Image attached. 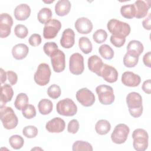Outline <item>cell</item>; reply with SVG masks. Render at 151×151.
I'll list each match as a JSON object with an SVG mask.
<instances>
[{
    "label": "cell",
    "mask_w": 151,
    "mask_h": 151,
    "mask_svg": "<svg viewBox=\"0 0 151 151\" xmlns=\"http://www.w3.org/2000/svg\"><path fill=\"white\" fill-rule=\"evenodd\" d=\"M28 104V97L24 93H19L14 101V106L17 110H22Z\"/></svg>",
    "instance_id": "cell-30"
},
{
    "label": "cell",
    "mask_w": 151,
    "mask_h": 151,
    "mask_svg": "<svg viewBox=\"0 0 151 151\" xmlns=\"http://www.w3.org/2000/svg\"><path fill=\"white\" fill-rule=\"evenodd\" d=\"M9 143L10 146L15 150L20 149L24 144V140L23 137L18 134L11 136L9 139Z\"/></svg>",
    "instance_id": "cell-34"
},
{
    "label": "cell",
    "mask_w": 151,
    "mask_h": 151,
    "mask_svg": "<svg viewBox=\"0 0 151 151\" xmlns=\"http://www.w3.org/2000/svg\"><path fill=\"white\" fill-rule=\"evenodd\" d=\"M0 73H1V84H3L5 82L6 80V73L5 72V71L1 68H0Z\"/></svg>",
    "instance_id": "cell-49"
},
{
    "label": "cell",
    "mask_w": 151,
    "mask_h": 151,
    "mask_svg": "<svg viewBox=\"0 0 151 151\" xmlns=\"http://www.w3.org/2000/svg\"><path fill=\"white\" fill-rule=\"evenodd\" d=\"M80 127L79 122L76 119H73L70 120L68 124L67 130L69 133L72 134H76Z\"/></svg>",
    "instance_id": "cell-42"
},
{
    "label": "cell",
    "mask_w": 151,
    "mask_h": 151,
    "mask_svg": "<svg viewBox=\"0 0 151 151\" xmlns=\"http://www.w3.org/2000/svg\"><path fill=\"white\" fill-rule=\"evenodd\" d=\"M14 96V91L12 87L8 84H5L1 87V106L10 101Z\"/></svg>",
    "instance_id": "cell-22"
},
{
    "label": "cell",
    "mask_w": 151,
    "mask_h": 151,
    "mask_svg": "<svg viewBox=\"0 0 151 151\" xmlns=\"http://www.w3.org/2000/svg\"><path fill=\"white\" fill-rule=\"evenodd\" d=\"M61 28V22L58 19H52L45 24L43 29V36L45 39L54 38Z\"/></svg>",
    "instance_id": "cell-11"
},
{
    "label": "cell",
    "mask_w": 151,
    "mask_h": 151,
    "mask_svg": "<svg viewBox=\"0 0 151 151\" xmlns=\"http://www.w3.org/2000/svg\"><path fill=\"white\" fill-rule=\"evenodd\" d=\"M41 37L38 34H32L28 40L29 44L32 47H37L40 45L41 43Z\"/></svg>",
    "instance_id": "cell-44"
},
{
    "label": "cell",
    "mask_w": 151,
    "mask_h": 151,
    "mask_svg": "<svg viewBox=\"0 0 151 151\" xmlns=\"http://www.w3.org/2000/svg\"><path fill=\"white\" fill-rule=\"evenodd\" d=\"M74 27L79 33L83 34H87L93 29V24L91 21L86 17L78 18L75 22Z\"/></svg>",
    "instance_id": "cell-17"
},
{
    "label": "cell",
    "mask_w": 151,
    "mask_h": 151,
    "mask_svg": "<svg viewBox=\"0 0 151 151\" xmlns=\"http://www.w3.org/2000/svg\"><path fill=\"white\" fill-rule=\"evenodd\" d=\"M43 50L45 54L50 57L51 55L58 50V45L54 42H47L44 45Z\"/></svg>",
    "instance_id": "cell-41"
},
{
    "label": "cell",
    "mask_w": 151,
    "mask_h": 151,
    "mask_svg": "<svg viewBox=\"0 0 151 151\" xmlns=\"http://www.w3.org/2000/svg\"><path fill=\"white\" fill-rule=\"evenodd\" d=\"M71 2L68 0H59L55 5V12L60 17L67 15L70 11Z\"/></svg>",
    "instance_id": "cell-23"
},
{
    "label": "cell",
    "mask_w": 151,
    "mask_h": 151,
    "mask_svg": "<svg viewBox=\"0 0 151 151\" xmlns=\"http://www.w3.org/2000/svg\"><path fill=\"white\" fill-rule=\"evenodd\" d=\"M121 15L125 18L132 19L135 17V8L134 4H127L121 6Z\"/></svg>",
    "instance_id": "cell-32"
},
{
    "label": "cell",
    "mask_w": 151,
    "mask_h": 151,
    "mask_svg": "<svg viewBox=\"0 0 151 151\" xmlns=\"http://www.w3.org/2000/svg\"><path fill=\"white\" fill-rule=\"evenodd\" d=\"M53 70L56 73L64 71L65 67V56L64 53L58 49L50 57Z\"/></svg>",
    "instance_id": "cell-12"
},
{
    "label": "cell",
    "mask_w": 151,
    "mask_h": 151,
    "mask_svg": "<svg viewBox=\"0 0 151 151\" xmlns=\"http://www.w3.org/2000/svg\"><path fill=\"white\" fill-rule=\"evenodd\" d=\"M96 91L98 95L99 101L104 105H109L114 101L113 89L111 86L101 84L96 88Z\"/></svg>",
    "instance_id": "cell-6"
},
{
    "label": "cell",
    "mask_w": 151,
    "mask_h": 151,
    "mask_svg": "<svg viewBox=\"0 0 151 151\" xmlns=\"http://www.w3.org/2000/svg\"><path fill=\"white\" fill-rule=\"evenodd\" d=\"M77 101L83 106H91L95 101L96 97L93 93L87 88H82L76 93Z\"/></svg>",
    "instance_id": "cell-10"
},
{
    "label": "cell",
    "mask_w": 151,
    "mask_h": 151,
    "mask_svg": "<svg viewBox=\"0 0 151 151\" xmlns=\"http://www.w3.org/2000/svg\"><path fill=\"white\" fill-rule=\"evenodd\" d=\"M97 75L101 77L106 81L110 83L116 82L118 78L117 70L114 67L106 64H103L102 68Z\"/></svg>",
    "instance_id": "cell-14"
},
{
    "label": "cell",
    "mask_w": 151,
    "mask_h": 151,
    "mask_svg": "<svg viewBox=\"0 0 151 151\" xmlns=\"http://www.w3.org/2000/svg\"><path fill=\"white\" fill-rule=\"evenodd\" d=\"M13 25V19L11 16L7 13H2L0 15V37L6 38L9 35L11 27Z\"/></svg>",
    "instance_id": "cell-13"
},
{
    "label": "cell",
    "mask_w": 151,
    "mask_h": 151,
    "mask_svg": "<svg viewBox=\"0 0 151 151\" xmlns=\"http://www.w3.org/2000/svg\"><path fill=\"white\" fill-rule=\"evenodd\" d=\"M134 6L135 8V17L137 18H142L146 16L150 7V1H144L137 0L135 1Z\"/></svg>",
    "instance_id": "cell-19"
},
{
    "label": "cell",
    "mask_w": 151,
    "mask_h": 151,
    "mask_svg": "<svg viewBox=\"0 0 151 151\" xmlns=\"http://www.w3.org/2000/svg\"><path fill=\"white\" fill-rule=\"evenodd\" d=\"M29 48L25 44H18L13 47L12 49V54L16 60H22L28 55Z\"/></svg>",
    "instance_id": "cell-21"
},
{
    "label": "cell",
    "mask_w": 151,
    "mask_h": 151,
    "mask_svg": "<svg viewBox=\"0 0 151 151\" xmlns=\"http://www.w3.org/2000/svg\"><path fill=\"white\" fill-rule=\"evenodd\" d=\"M144 47L142 43L137 40L130 41L127 46V52L133 53L139 56L143 51Z\"/></svg>",
    "instance_id": "cell-26"
},
{
    "label": "cell",
    "mask_w": 151,
    "mask_h": 151,
    "mask_svg": "<svg viewBox=\"0 0 151 151\" xmlns=\"http://www.w3.org/2000/svg\"><path fill=\"white\" fill-rule=\"evenodd\" d=\"M61 93V90L60 86L55 84L51 85L47 90V94L48 96L53 99L58 98L60 96Z\"/></svg>",
    "instance_id": "cell-37"
},
{
    "label": "cell",
    "mask_w": 151,
    "mask_h": 151,
    "mask_svg": "<svg viewBox=\"0 0 151 151\" xmlns=\"http://www.w3.org/2000/svg\"><path fill=\"white\" fill-rule=\"evenodd\" d=\"M150 21H151V14H149L148 16L142 21V25L143 28L147 30H150Z\"/></svg>",
    "instance_id": "cell-48"
},
{
    "label": "cell",
    "mask_w": 151,
    "mask_h": 151,
    "mask_svg": "<svg viewBox=\"0 0 151 151\" xmlns=\"http://www.w3.org/2000/svg\"><path fill=\"white\" fill-rule=\"evenodd\" d=\"M75 42V33L71 28L64 29L60 39V44L64 48H70Z\"/></svg>",
    "instance_id": "cell-18"
},
{
    "label": "cell",
    "mask_w": 151,
    "mask_h": 151,
    "mask_svg": "<svg viewBox=\"0 0 151 151\" xmlns=\"http://www.w3.org/2000/svg\"><path fill=\"white\" fill-rule=\"evenodd\" d=\"M51 72L48 64L41 63L34 74V79L35 82L40 86L47 85L50 82Z\"/></svg>",
    "instance_id": "cell-7"
},
{
    "label": "cell",
    "mask_w": 151,
    "mask_h": 151,
    "mask_svg": "<svg viewBox=\"0 0 151 151\" xmlns=\"http://www.w3.org/2000/svg\"><path fill=\"white\" fill-rule=\"evenodd\" d=\"M111 129V125L107 120H99L95 125V130L97 134L104 135L107 134Z\"/></svg>",
    "instance_id": "cell-25"
},
{
    "label": "cell",
    "mask_w": 151,
    "mask_h": 151,
    "mask_svg": "<svg viewBox=\"0 0 151 151\" xmlns=\"http://www.w3.org/2000/svg\"><path fill=\"white\" fill-rule=\"evenodd\" d=\"M22 113L25 118L31 119L36 116V110L34 106L32 104H28L22 110Z\"/></svg>",
    "instance_id": "cell-39"
},
{
    "label": "cell",
    "mask_w": 151,
    "mask_h": 151,
    "mask_svg": "<svg viewBox=\"0 0 151 151\" xmlns=\"http://www.w3.org/2000/svg\"><path fill=\"white\" fill-rule=\"evenodd\" d=\"M69 70L74 75H80L83 73L84 70V58L81 54L76 52L70 56Z\"/></svg>",
    "instance_id": "cell-9"
},
{
    "label": "cell",
    "mask_w": 151,
    "mask_h": 151,
    "mask_svg": "<svg viewBox=\"0 0 151 151\" xmlns=\"http://www.w3.org/2000/svg\"><path fill=\"white\" fill-rule=\"evenodd\" d=\"M38 108L41 114L47 115L52 110L53 104L51 100L47 99H43L39 101L38 104Z\"/></svg>",
    "instance_id": "cell-27"
},
{
    "label": "cell",
    "mask_w": 151,
    "mask_h": 151,
    "mask_svg": "<svg viewBox=\"0 0 151 151\" xmlns=\"http://www.w3.org/2000/svg\"><path fill=\"white\" fill-rule=\"evenodd\" d=\"M78 45L81 51L86 54H89L93 50V45L90 40L86 37H81L78 40Z\"/></svg>",
    "instance_id": "cell-31"
},
{
    "label": "cell",
    "mask_w": 151,
    "mask_h": 151,
    "mask_svg": "<svg viewBox=\"0 0 151 151\" xmlns=\"http://www.w3.org/2000/svg\"><path fill=\"white\" fill-rule=\"evenodd\" d=\"M100 55L106 60H111L114 57V51L110 46L107 44H103L99 48Z\"/></svg>",
    "instance_id": "cell-33"
},
{
    "label": "cell",
    "mask_w": 151,
    "mask_h": 151,
    "mask_svg": "<svg viewBox=\"0 0 151 151\" xmlns=\"http://www.w3.org/2000/svg\"><path fill=\"white\" fill-rule=\"evenodd\" d=\"M107 27L113 35L124 38L129 35L131 31L129 24L116 19L109 20L107 22Z\"/></svg>",
    "instance_id": "cell-3"
},
{
    "label": "cell",
    "mask_w": 151,
    "mask_h": 151,
    "mask_svg": "<svg viewBox=\"0 0 151 151\" xmlns=\"http://www.w3.org/2000/svg\"><path fill=\"white\" fill-rule=\"evenodd\" d=\"M126 103L132 117L137 118L142 114V97L139 93L134 91L129 93L126 96Z\"/></svg>",
    "instance_id": "cell-1"
},
{
    "label": "cell",
    "mask_w": 151,
    "mask_h": 151,
    "mask_svg": "<svg viewBox=\"0 0 151 151\" xmlns=\"http://www.w3.org/2000/svg\"><path fill=\"white\" fill-rule=\"evenodd\" d=\"M126 41V38L121 37H117L111 35L110 37V42L111 43L115 46L116 47H122Z\"/></svg>",
    "instance_id": "cell-43"
},
{
    "label": "cell",
    "mask_w": 151,
    "mask_h": 151,
    "mask_svg": "<svg viewBox=\"0 0 151 151\" xmlns=\"http://www.w3.org/2000/svg\"><path fill=\"white\" fill-rule=\"evenodd\" d=\"M72 150L73 151H81V150L92 151L93 147L91 144H90L87 142L83 141V140H77L73 143Z\"/></svg>",
    "instance_id": "cell-35"
},
{
    "label": "cell",
    "mask_w": 151,
    "mask_h": 151,
    "mask_svg": "<svg viewBox=\"0 0 151 151\" xmlns=\"http://www.w3.org/2000/svg\"><path fill=\"white\" fill-rule=\"evenodd\" d=\"M88 68L93 73L96 74L99 73L103 67V63L102 60L97 55H93L88 59Z\"/></svg>",
    "instance_id": "cell-24"
},
{
    "label": "cell",
    "mask_w": 151,
    "mask_h": 151,
    "mask_svg": "<svg viewBox=\"0 0 151 151\" xmlns=\"http://www.w3.org/2000/svg\"><path fill=\"white\" fill-rule=\"evenodd\" d=\"M31 14V8L27 4H21L16 6L14 9V16L17 20L25 21Z\"/></svg>",
    "instance_id": "cell-20"
},
{
    "label": "cell",
    "mask_w": 151,
    "mask_h": 151,
    "mask_svg": "<svg viewBox=\"0 0 151 151\" xmlns=\"http://www.w3.org/2000/svg\"><path fill=\"white\" fill-rule=\"evenodd\" d=\"M133 146L137 151H145L148 147L149 134L143 129H136L132 133Z\"/></svg>",
    "instance_id": "cell-4"
},
{
    "label": "cell",
    "mask_w": 151,
    "mask_h": 151,
    "mask_svg": "<svg viewBox=\"0 0 151 151\" xmlns=\"http://www.w3.org/2000/svg\"><path fill=\"white\" fill-rule=\"evenodd\" d=\"M150 57H151V52L150 51H149L147 53H146L143 57V61L144 64L149 68L151 67Z\"/></svg>",
    "instance_id": "cell-47"
},
{
    "label": "cell",
    "mask_w": 151,
    "mask_h": 151,
    "mask_svg": "<svg viewBox=\"0 0 151 151\" xmlns=\"http://www.w3.org/2000/svg\"><path fill=\"white\" fill-rule=\"evenodd\" d=\"M54 1H44L45 3H52Z\"/></svg>",
    "instance_id": "cell-50"
},
{
    "label": "cell",
    "mask_w": 151,
    "mask_h": 151,
    "mask_svg": "<svg viewBox=\"0 0 151 151\" xmlns=\"http://www.w3.org/2000/svg\"><path fill=\"white\" fill-rule=\"evenodd\" d=\"M7 77L9 82L10 83L11 85H15L18 81V76L17 74L12 71H8L6 72Z\"/></svg>",
    "instance_id": "cell-45"
},
{
    "label": "cell",
    "mask_w": 151,
    "mask_h": 151,
    "mask_svg": "<svg viewBox=\"0 0 151 151\" xmlns=\"http://www.w3.org/2000/svg\"><path fill=\"white\" fill-rule=\"evenodd\" d=\"M57 113L64 116H73L77 112V107L74 101L69 98L60 100L56 106Z\"/></svg>",
    "instance_id": "cell-5"
},
{
    "label": "cell",
    "mask_w": 151,
    "mask_h": 151,
    "mask_svg": "<svg viewBox=\"0 0 151 151\" xmlns=\"http://www.w3.org/2000/svg\"><path fill=\"white\" fill-rule=\"evenodd\" d=\"M52 12L49 8H43L41 9L37 14V18L39 22L41 24H46L51 19Z\"/></svg>",
    "instance_id": "cell-28"
},
{
    "label": "cell",
    "mask_w": 151,
    "mask_h": 151,
    "mask_svg": "<svg viewBox=\"0 0 151 151\" xmlns=\"http://www.w3.org/2000/svg\"><path fill=\"white\" fill-rule=\"evenodd\" d=\"M38 129L37 128L32 125L27 126L24 127L22 130L23 134L27 138H34L37 136L38 134Z\"/></svg>",
    "instance_id": "cell-38"
},
{
    "label": "cell",
    "mask_w": 151,
    "mask_h": 151,
    "mask_svg": "<svg viewBox=\"0 0 151 151\" xmlns=\"http://www.w3.org/2000/svg\"><path fill=\"white\" fill-rule=\"evenodd\" d=\"M0 119L3 126L8 130L15 129L18 123V117L11 107L1 106Z\"/></svg>",
    "instance_id": "cell-2"
},
{
    "label": "cell",
    "mask_w": 151,
    "mask_h": 151,
    "mask_svg": "<svg viewBox=\"0 0 151 151\" xmlns=\"http://www.w3.org/2000/svg\"><path fill=\"white\" fill-rule=\"evenodd\" d=\"M122 83L128 87H134L139 85L141 81L140 77L131 71H125L123 73L121 78Z\"/></svg>",
    "instance_id": "cell-16"
},
{
    "label": "cell",
    "mask_w": 151,
    "mask_h": 151,
    "mask_svg": "<svg viewBox=\"0 0 151 151\" xmlns=\"http://www.w3.org/2000/svg\"><path fill=\"white\" fill-rule=\"evenodd\" d=\"M142 90L147 94H150L151 93V83L150 79L145 80L142 84Z\"/></svg>",
    "instance_id": "cell-46"
},
{
    "label": "cell",
    "mask_w": 151,
    "mask_h": 151,
    "mask_svg": "<svg viewBox=\"0 0 151 151\" xmlns=\"http://www.w3.org/2000/svg\"><path fill=\"white\" fill-rule=\"evenodd\" d=\"M129 132V127L126 124H119L115 126L111 134V139L116 144L124 143L128 137Z\"/></svg>",
    "instance_id": "cell-8"
},
{
    "label": "cell",
    "mask_w": 151,
    "mask_h": 151,
    "mask_svg": "<svg viewBox=\"0 0 151 151\" xmlns=\"http://www.w3.org/2000/svg\"><path fill=\"white\" fill-rule=\"evenodd\" d=\"M107 38V33L106 31L102 29H99L96 31L93 34V38L94 41L97 44H101L104 42Z\"/></svg>",
    "instance_id": "cell-36"
},
{
    "label": "cell",
    "mask_w": 151,
    "mask_h": 151,
    "mask_svg": "<svg viewBox=\"0 0 151 151\" xmlns=\"http://www.w3.org/2000/svg\"><path fill=\"white\" fill-rule=\"evenodd\" d=\"M14 33L17 37L19 38H24L27 36L28 34V30L25 25L22 24H18L15 27Z\"/></svg>",
    "instance_id": "cell-40"
},
{
    "label": "cell",
    "mask_w": 151,
    "mask_h": 151,
    "mask_svg": "<svg viewBox=\"0 0 151 151\" xmlns=\"http://www.w3.org/2000/svg\"><path fill=\"white\" fill-rule=\"evenodd\" d=\"M139 58V56L133 53L127 52L123 57V64L126 67H134L137 64Z\"/></svg>",
    "instance_id": "cell-29"
},
{
    "label": "cell",
    "mask_w": 151,
    "mask_h": 151,
    "mask_svg": "<svg viewBox=\"0 0 151 151\" xmlns=\"http://www.w3.org/2000/svg\"><path fill=\"white\" fill-rule=\"evenodd\" d=\"M65 127V123L63 119L57 117L49 120L45 124L46 130L50 133H60Z\"/></svg>",
    "instance_id": "cell-15"
}]
</instances>
